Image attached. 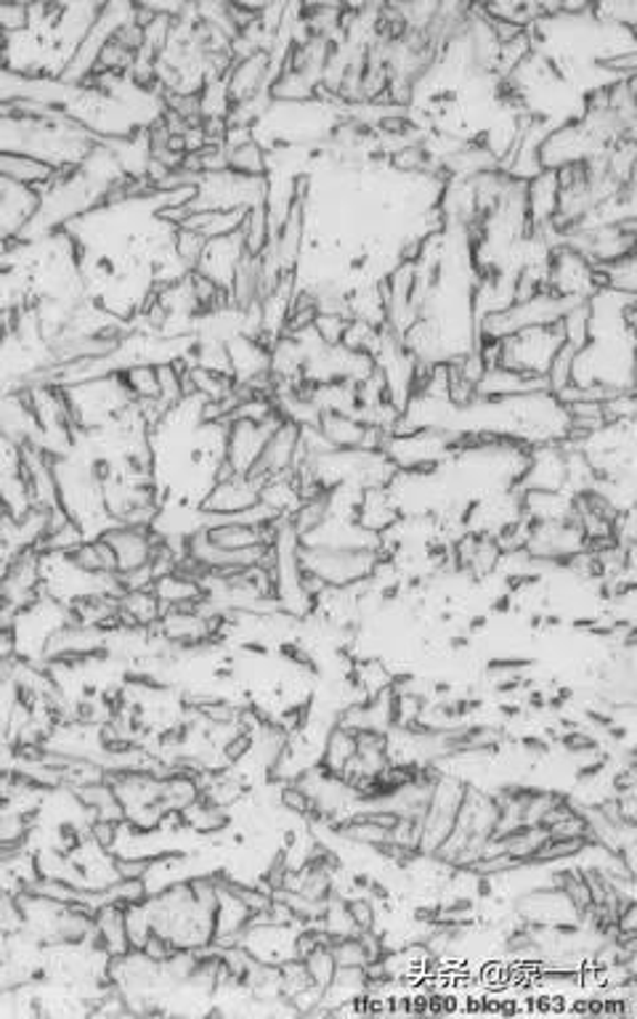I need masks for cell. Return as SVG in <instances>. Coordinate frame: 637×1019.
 Segmentation results:
<instances>
[{
    "label": "cell",
    "instance_id": "8992f818",
    "mask_svg": "<svg viewBox=\"0 0 637 1019\" xmlns=\"http://www.w3.org/2000/svg\"><path fill=\"white\" fill-rule=\"evenodd\" d=\"M557 744H561L568 755H595V751H601V741L582 728L561 732Z\"/></svg>",
    "mask_w": 637,
    "mask_h": 1019
},
{
    "label": "cell",
    "instance_id": "5b68a950",
    "mask_svg": "<svg viewBox=\"0 0 637 1019\" xmlns=\"http://www.w3.org/2000/svg\"><path fill=\"white\" fill-rule=\"evenodd\" d=\"M0 32L6 38L30 32V3H0Z\"/></svg>",
    "mask_w": 637,
    "mask_h": 1019
},
{
    "label": "cell",
    "instance_id": "277c9868",
    "mask_svg": "<svg viewBox=\"0 0 637 1019\" xmlns=\"http://www.w3.org/2000/svg\"><path fill=\"white\" fill-rule=\"evenodd\" d=\"M303 964H305V969H309L311 982H314L316 988L324 994V990H327L332 985V977H335V969H337L335 958H332L330 943L327 940L318 943L316 948L303 958Z\"/></svg>",
    "mask_w": 637,
    "mask_h": 1019
},
{
    "label": "cell",
    "instance_id": "6da1fadb",
    "mask_svg": "<svg viewBox=\"0 0 637 1019\" xmlns=\"http://www.w3.org/2000/svg\"><path fill=\"white\" fill-rule=\"evenodd\" d=\"M464 789L468 783L460 781L455 776H438V781L434 786V794L428 799V808L422 812V825H420V844H417V852L420 855H434V852L447 842V836L451 834L457 821V812H460Z\"/></svg>",
    "mask_w": 637,
    "mask_h": 1019
},
{
    "label": "cell",
    "instance_id": "3957f363",
    "mask_svg": "<svg viewBox=\"0 0 637 1019\" xmlns=\"http://www.w3.org/2000/svg\"><path fill=\"white\" fill-rule=\"evenodd\" d=\"M330 950H332V958H335L337 967L367 969L369 964L375 961V956H372L369 945L364 943L362 935H348V937H341V940H332Z\"/></svg>",
    "mask_w": 637,
    "mask_h": 1019
},
{
    "label": "cell",
    "instance_id": "52a82bcc",
    "mask_svg": "<svg viewBox=\"0 0 637 1019\" xmlns=\"http://www.w3.org/2000/svg\"><path fill=\"white\" fill-rule=\"evenodd\" d=\"M434 690H436V696H449L451 683H443V679H438V683L434 685Z\"/></svg>",
    "mask_w": 637,
    "mask_h": 1019
},
{
    "label": "cell",
    "instance_id": "7a4b0ae2",
    "mask_svg": "<svg viewBox=\"0 0 637 1019\" xmlns=\"http://www.w3.org/2000/svg\"><path fill=\"white\" fill-rule=\"evenodd\" d=\"M56 173V165L45 163V159L30 155V152L0 149V181L24 186V189H35L43 195L53 184Z\"/></svg>",
    "mask_w": 637,
    "mask_h": 1019
}]
</instances>
